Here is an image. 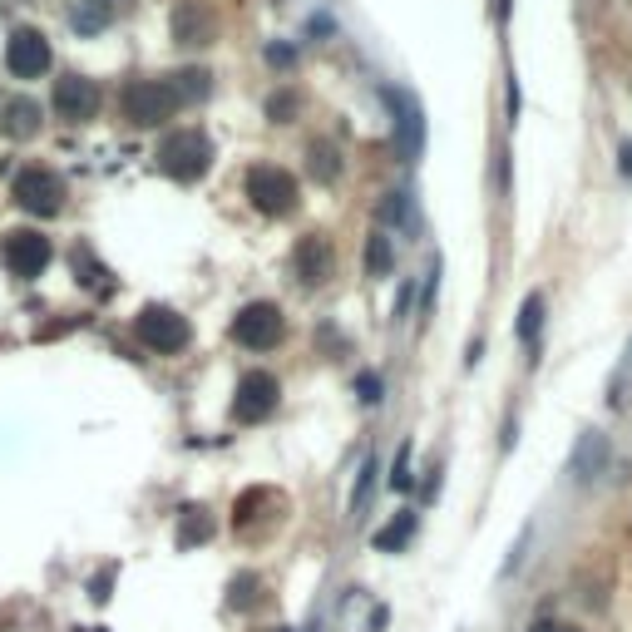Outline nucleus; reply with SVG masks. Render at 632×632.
<instances>
[{"instance_id": "obj_1", "label": "nucleus", "mask_w": 632, "mask_h": 632, "mask_svg": "<svg viewBox=\"0 0 632 632\" xmlns=\"http://www.w3.org/2000/svg\"><path fill=\"white\" fill-rule=\"evenodd\" d=\"M208 163H213V144H208L198 129H178L158 144V168H163L168 178H183V183L188 178H203Z\"/></svg>"}, {"instance_id": "obj_2", "label": "nucleus", "mask_w": 632, "mask_h": 632, "mask_svg": "<svg viewBox=\"0 0 632 632\" xmlns=\"http://www.w3.org/2000/svg\"><path fill=\"white\" fill-rule=\"evenodd\" d=\"M178 89L168 79H134L129 89H124V119L139 124V129H153V124H163L168 114L178 109Z\"/></svg>"}, {"instance_id": "obj_3", "label": "nucleus", "mask_w": 632, "mask_h": 632, "mask_svg": "<svg viewBox=\"0 0 632 632\" xmlns=\"http://www.w3.org/2000/svg\"><path fill=\"white\" fill-rule=\"evenodd\" d=\"M134 326H139V341L149 346V351H158V356H173V351H183V346L193 341L188 316H178L173 307H158V302H149Z\"/></svg>"}, {"instance_id": "obj_4", "label": "nucleus", "mask_w": 632, "mask_h": 632, "mask_svg": "<svg viewBox=\"0 0 632 632\" xmlns=\"http://www.w3.org/2000/svg\"><path fill=\"white\" fill-rule=\"evenodd\" d=\"M247 198H252L257 213L287 218L292 208H297V183H292V173H282V168L257 163V168H247Z\"/></svg>"}, {"instance_id": "obj_5", "label": "nucleus", "mask_w": 632, "mask_h": 632, "mask_svg": "<svg viewBox=\"0 0 632 632\" xmlns=\"http://www.w3.org/2000/svg\"><path fill=\"white\" fill-rule=\"evenodd\" d=\"M50 237H40V233H30V228H15V233H5L0 237V262H5V272L10 277H20V282H35L40 272L50 267Z\"/></svg>"}, {"instance_id": "obj_6", "label": "nucleus", "mask_w": 632, "mask_h": 632, "mask_svg": "<svg viewBox=\"0 0 632 632\" xmlns=\"http://www.w3.org/2000/svg\"><path fill=\"white\" fill-rule=\"evenodd\" d=\"M10 193H15V203L35 218H55L60 208H65V183H60L50 168H20Z\"/></svg>"}, {"instance_id": "obj_7", "label": "nucleus", "mask_w": 632, "mask_h": 632, "mask_svg": "<svg viewBox=\"0 0 632 632\" xmlns=\"http://www.w3.org/2000/svg\"><path fill=\"white\" fill-rule=\"evenodd\" d=\"M233 341L247 346V351H267V346L282 341V307L277 302H247L233 316Z\"/></svg>"}, {"instance_id": "obj_8", "label": "nucleus", "mask_w": 632, "mask_h": 632, "mask_svg": "<svg viewBox=\"0 0 632 632\" xmlns=\"http://www.w3.org/2000/svg\"><path fill=\"white\" fill-rule=\"evenodd\" d=\"M277 400H282V386H277V376L272 371H247L237 381V395H233V415L242 420V425H262V420L277 410Z\"/></svg>"}, {"instance_id": "obj_9", "label": "nucleus", "mask_w": 632, "mask_h": 632, "mask_svg": "<svg viewBox=\"0 0 632 632\" xmlns=\"http://www.w3.org/2000/svg\"><path fill=\"white\" fill-rule=\"evenodd\" d=\"M50 60H55V55H50V40L40 35L35 25L15 30V35L5 40V70L15 79H40L50 70Z\"/></svg>"}, {"instance_id": "obj_10", "label": "nucleus", "mask_w": 632, "mask_h": 632, "mask_svg": "<svg viewBox=\"0 0 632 632\" xmlns=\"http://www.w3.org/2000/svg\"><path fill=\"white\" fill-rule=\"evenodd\" d=\"M55 114H60V119H70V124L94 119V114H99V84L84 79V75L55 79Z\"/></svg>"}, {"instance_id": "obj_11", "label": "nucleus", "mask_w": 632, "mask_h": 632, "mask_svg": "<svg viewBox=\"0 0 632 632\" xmlns=\"http://www.w3.org/2000/svg\"><path fill=\"white\" fill-rule=\"evenodd\" d=\"M608 465H613V450H608V440L598 435V430H583V435H578V445H573V460H568L573 479H578V484H593Z\"/></svg>"}, {"instance_id": "obj_12", "label": "nucleus", "mask_w": 632, "mask_h": 632, "mask_svg": "<svg viewBox=\"0 0 632 632\" xmlns=\"http://www.w3.org/2000/svg\"><path fill=\"white\" fill-rule=\"evenodd\" d=\"M395 109V129H400V153L405 158H420V144H425V119H420V104L410 99L405 89H386Z\"/></svg>"}, {"instance_id": "obj_13", "label": "nucleus", "mask_w": 632, "mask_h": 632, "mask_svg": "<svg viewBox=\"0 0 632 632\" xmlns=\"http://www.w3.org/2000/svg\"><path fill=\"white\" fill-rule=\"evenodd\" d=\"M326 272H331V252H326V242L302 237L297 242V277L311 287V282H326Z\"/></svg>"}, {"instance_id": "obj_14", "label": "nucleus", "mask_w": 632, "mask_h": 632, "mask_svg": "<svg viewBox=\"0 0 632 632\" xmlns=\"http://www.w3.org/2000/svg\"><path fill=\"white\" fill-rule=\"evenodd\" d=\"M0 124H5L10 139H30V134H40V104L35 99H10L5 109H0Z\"/></svg>"}, {"instance_id": "obj_15", "label": "nucleus", "mask_w": 632, "mask_h": 632, "mask_svg": "<svg viewBox=\"0 0 632 632\" xmlns=\"http://www.w3.org/2000/svg\"><path fill=\"white\" fill-rule=\"evenodd\" d=\"M410 539H415V514H400V519H391V524H386V529L381 534H376V549H381V553H400V549H405V544Z\"/></svg>"}, {"instance_id": "obj_16", "label": "nucleus", "mask_w": 632, "mask_h": 632, "mask_svg": "<svg viewBox=\"0 0 632 632\" xmlns=\"http://www.w3.org/2000/svg\"><path fill=\"white\" fill-rule=\"evenodd\" d=\"M539 331H544V297L534 292V297H524V307H519V341L534 346Z\"/></svg>"}, {"instance_id": "obj_17", "label": "nucleus", "mask_w": 632, "mask_h": 632, "mask_svg": "<svg viewBox=\"0 0 632 632\" xmlns=\"http://www.w3.org/2000/svg\"><path fill=\"white\" fill-rule=\"evenodd\" d=\"M366 272H371V277H386V272H391V237L386 233H376L366 242Z\"/></svg>"}, {"instance_id": "obj_18", "label": "nucleus", "mask_w": 632, "mask_h": 632, "mask_svg": "<svg viewBox=\"0 0 632 632\" xmlns=\"http://www.w3.org/2000/svg\"><path fill=\"white\" fill-rule=\"evenodd\" d=\"M70 20H75V30H84V35H89V30H104V25H109V5H104V0H89V5H79Z\"/></svg>"}, {"instance_id": "obj_19", "label": "nucleus", "mask_w": 632, "mask_h": 632, "mask_svg": "<svg viewBox=\"0 0 632 632\" xmlns=\"http://www.w3.org/2000/svg\"><path fill=\"white\" fill-rule=\"evenodd\" d=\"M381 223L415 228V218H410V198H405V193H386V203H381Z\"/></svg>"}, {"instance_id": "obj_20", "label": "nucleus", "mask_w": 632, "mask_h": 632, "mask_svg": "<svg viewBox=\"0 0 632 632\" xmlns=\"http://www.w3.org/2000/svg\"><path fill=\"white\" fill-rule=\"evenodd\" d=\"M208 534H213V524L203 519V509H183V529H178V544H183V549H188V544H193V539L203 544Z\"/></svg>"}, {"instance_id": "obj_21", "label": "nucleus", "mask_w": 632, "mask_h": 632, "mask_svg": "<svg viewBox=\"0 0 632 632\" xmlns=\"http://www.w3.org/2000/svg\"><path fill=\"white\" fill-rule=\"evenodd\" d=\"M371 489H376V460L366 455V465H361V479H356V494H351V514L371 504Z\"/></svg>"}, {"instance_id": "obj_22", "label": "nucleus", "mask_w": 632, "mask_h": 632, "mask_svg": "<svg viewBox=\"0 0 632 632\" xmlns=\"http://www.w3.org/2000/svg\"><path fill=\"white\" fill-rule=\"evenodd\" d=\"M173 89H178V99H203V94H208V75H203V70H183Z\"/></svg>"}, {"instance_id": "obj_23", "label": "nucleus", "mask_w": 632, "mask_h": 632, "mask_svg": "<svg viewBox=\"0 0 632 632\" xmlns=\"http://www.w3.org/2000/svg\"><path fill=\"white\" fill-rule=\"evenodd\" d=\"M336 153L326 149V144H311V173H321V178H336Z\"/></svg>"}, {"instance_id": "obj_24", "label": "nucleus", "mask_w": 632, "mask_h": 632, "mask_svg": "<svg viewBox=\"0 0 632 632\" xmlns=\"http://www.w3.org/2000/svg\"><path fill=\"white\" fill-rule=\"evenodd\" d=\"M297 94H277V99H272L267 104V114H272V119H277V124H292V114H297Z\"/></svg>"}, {"instance_id": "obj_25", "label": "nucleus", "mask_w": 632, "mask_h": 632, "mask_svg": "<svg viewBox=\"0 0 632 632\" xmlns=\"http://www.w3.org/2000/svg\"><path fill=\"white\" fill-rule=\"evenodd\" d=\"M356 395H361L366 405H376V400H381V376H376V371H361V376H356Z\"/></svg>"}, {"instance_id": "obj_26", "label": "nucleus", "mask_w": 632, "mask_h": 632, "mask_svg": "<svg viewBox=\"0 0 632 632\" xmlns=\"http://www.w3.org/2000/svg\"><path fill=\"white\" fill-rule=\"evenodd\" d=\"M391 484L395 489H410V445L395 455V469H391Z\"/></svg>"}, {"instance_id": "obj_27", "label": "nucleus", "mask_w": 632, "mask_h": 632, "mask_svg": "<svg viewBox=\"0 0 632 632\" xmlns=\"http://www.w3.org/2000/svg\"><path fill=\"white\" fill-rule=\"evenodd\" d=\"M524 549H529V529H524V534H519V544H514V549H509V558H504V568H499V573H504V578H509V573H514V568H519V563H524Z\"/></svg>"}, {"instance_id": "obj_28", "label": "nucleus", "mask_w": 632, "mask_h": 632, "mask_svg": "<svg viewBox=\"0 0 632 632\" xmlns=\"http://www.w3.org/2000/svg\"><path fill=\"white\" fill-rule=\"evenodd\" d=\"M267 60H272V65H292V50H287V45H272Z\"/></svg>"}, {"instance_id": "obj_29", "label": "nucleus", "mask_w": 632, "mask_h": 632, "mask_svg": "<svg viewBox=\"0 0 632 632\" xmlns=\"http://www.w3.org/2000/svg\"><path fill=\"white\" fill-rule=\"evenodd\" d=\"M623 173L632 178V144H623Z\"/></svg>"}, {"instance_id": "obj_30", "label": "nucleus", "mask_w": 632, "mask_h": 632, "mask_svg": "<svg viewBox=\"0 0 632 632\" xmlns=\"http://www.w3.org/2000/svg\"><path fill=\"white\" fill-rule=\"evenodd\" d=\"M549 632H573V627H553V623H549Z\"/></svg>"}, {"instance_id": "obj_31", "label": "nucleus", "mask_w": 632, "mask_h": 632, "mask_svg": "<svg viewBox=\"0 0 632 632\" xmlns=\"http://www.w3.org/2000/svg\"><path fill=\"white\" fill-rule=\"evenodd\" d=\"M84 632H109V627H84Z\"/></svg>"}, {"instance_id": "obj_32", "label": "nucleus", "mask_w": 632, "mask_h": 632, "mask_svg": "<svg viewBox=\"0 0 632 632\" xmlns=\"http://www.w3.org/2000/svg\"><path fill=\"white\" fill-rule=\"evenodd\" d=\"M534 632H549V623H544V627H534Z\"/></svg>"}]
</instances>
